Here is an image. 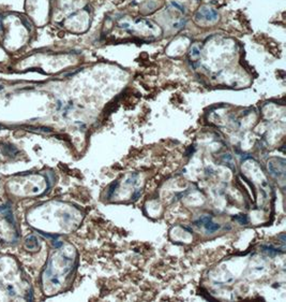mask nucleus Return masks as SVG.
<instances>
[{
	"mask_svg": "<svg viewBox=\"0 0 286 302\" xmlns=\"http://www.w3.org/2000/svg\"><path fill=\"white\" fill-rule=\"evenodd\" d=\"M197 15H200L202 19H204L205 21L209 22V23H215L219 19L218 12L211 8H202L198 11Z\"/></svg>",
	"mask_w": 286,
	"mask_h": 302,
	"instance_id": "nucleus-2",
	"label": "nucleus"
},
{
	"mask_svg": "<svg viewBox=\"0 0 286 302\" xmlns=\"http://www.w3.org/2000/svg\"><path fill=\"white\" fill-rule=\"evenodd\" d=\"M140 194H142V191H140V189H138V190H136L135 194H134V195H133V197H132V198H133V200H136V199H137V198H138V197L140 196Z\"/></svg>",
	"mask_w": 286,
	"mask_h": 302,
	"instance_id": "nucleus-10",
	"label": "nucleus"
},
{
	"mask_svg": "<svg viewBox=\"0 0 286 302\" xmlns=\"http://www.w3.org/2000/svg\"><path fill=\"white\" fill-rule=\"evenodd\" d=\"M183 26H185V21L182 19H180L178 22H176V23H174V28H176V29H180V28H182Z\"/></svg>",
	"mask_w": 286,
	"mask_h": 302,
	"instance_id": "nucleus-8",
	"label": "nucleus"
},
{
	"mask_svg": "<svg viewBox=\"0 0 286 302\" xmlns=\"http://www.w3.org/2000/svg\"><path fill=\"white\" fill-rule=\"evenodd\" d=\"M235 220H237L238 223L241 224V225H247L249 222V219L248 217H247V215H242V214H240V215H237V216H234L233 217Z\"/></svg>",
	"mask_w": 286,
	"mask_h": 302,
	"instance_id": "nucleus-7",
	"label": "nucleus"
},
{
	"mask_svg": "<svg viewBox=\"0 0 286 302\" xmlns=\"http://www.w3.org/2000/svg\"><path fill=\"white\" fill-rule=\"evenodd\" d=\"M190 56L192 58H198L200 56V46L195 43L191 46V49H190Z\"/></svg>",
	"mask_w": 286,
	"mask_h": 302,
	"instance_id": "nucleus-4",
	"label": "nucleus"
},
{
	"mask_svg": "<svg viewBox=\"0 0 286 302\" xmlns=\"http://www.w3.org/2000/svg\"><path fill=\"white\" fill-rule=\"evenodd\" d=\"M261 248H263V251L265 252V253H267L268 255H270V256H273V255H276V254L280 253L278 249L274 248V247H272V246L264 245V246H261Z\"/></svg>",
	"mask_w": 286,
	"mask_h": 302,
	"instance_id": "nucleus-6",
	"label": "nucleus"
},
{
	"mask_svg": "<svg viewBox=\"0 0 286 302\" xmlns=\"http://www.w3.org/2000/svg\"><path fill=\"white\" fill-rule=\"evenodd\" d=\"M7 290H8V294H10V296H15V289H14V287L12 286V285H8L7 286Z\"/></svg>",
	"mask_w": 286,
	"mask_h": 302,
	"instance_id": "nucleus-9",
	"label": "nucleus"
},
{
	"mask_svg": "<svg viewBox=\"0 0 286 302\" xmlns=\"http://www.w3.org/2000/svg\"><path fill=\"white\" fill-rule=\"evenodd\" d=\"M1 128H2V127H1V126H0V129H1Z\"/></svg>",
	"mask_w": 286,
	"mask_h": 302,
	"instance_id": "nucleus-12",
	"label": "nucleus"
},
{
	"mask_svg": "<svg viewBox=\"0 0 286 302\" xmlns=\"http://www.w3.org/2000/svg\"><path fill=\"white\" fill-rule=\"evenodd\" d=\"M25 246H26V248H28L29 251H35L37 248H39L38 239L35 238L34 235H29V237L26 239Z\"/></svg>",
	"mask_w": 286,
	"mask_h": 302,
	"instance_id": "nucleus-3",
	"label": "nucleus"
},
{
	"mask_svg": "<svg viewBox=\"0 0 286 302\" xmlns=\"http://www.w3.org/2000/svg\"><path fill=\"white\" fill-rule=\"evenodd\" d=\"M196 226H203L205 228V230L208 231L209 233H213L217 230L220 229V225L215 224L212 222V217L209 215H204L202 217L194 222Z\"/></svg>",
	"mask_w": 286,
	"mask_h": 302,
	"instance_id": "nucleus-1",
	"label": "nucleus"
},
{
	"mask_svg": "<svg viewBox=\"0 0 286 302\" xmlns=\"http://www.w3.org/2000/svg\"><path fill=\"white\" fill-rule=\"evenodd\" d=\"M61 244H62V243H61V242H57V241H55V242H54V245H55V247H60V246H61Z\"/></svg>",
	"mask_w": 286,
	"mask_h": 302,
	"instance_id": "nucleus-11",
	"label": "nucleus"
},
{
	"mask_svg": "<svg viewBox=\"0 0 286 302\" xmlns=\"http://www.w3.org/2000/svg\"><path fill=\"white\" fill-rule=\"evenodd\" d=\"M118 184H119V182L116 181V182H113V183L109 185L108 189H107V193H106V198H107V199H110V198H112V196H113L114 194H115V190H116Z\"/></svg>",
	"mask_w": 286,
	"mask_h": 302,
	"instance_id": "nucleus-5",
	"label": "nucleus"
}]
</instances>
